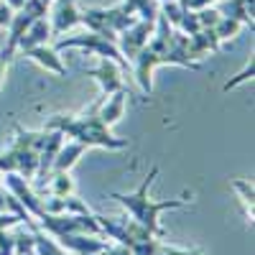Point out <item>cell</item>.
Segmentation results:
<instances>
[{"mask_svg":"<svg viewBox=\"0 0 255 255\" xmlns=\"http://www.w3.org/2000/svg\"><path fill=\"white\" fill-rule=\"evenodd\" d=\"M102 95L90 105L84 113L79 115H51L44 125V130H59L61 135H67L77 143H82L84 148H108V151H123L128 148L125 138H118L110 133V128L100 120V105H102Z\"/></svg>","mask_w":255,"mask_h":255,"instance_id":"obj_1","label":"cell"},{"mask_svg":"<svg viewBox=\"0 0 255 255\" xmlns=\"http://www.w3.org/2000/svg\"><path fill=\"white\" fill-rule=\"evenodd\" d=\"M158 176V166H153L151 171H148L145 176H143V181H140V186L135 189V191H130V194H120V191H113L110 194V199H118L123 207H125V212L130 215L138 225H143L151 235H156L158 240L161 238H166V230L161 227V212H166V209H181V207H186V204H191V194H181V197H176V199H161V202H153L151 199V184H153V179Z\"/></svg>","mask_w":255,"mask_h":255,"instance_id":"obj_2","label":"cell"},{"mask_svg":"<svg viewBox=\"0 0 255 255\" xmlns=\"http://www.w3.org/2000/svg\"><path fill=\"white\" fill-rule=\"evenodd\" d=\"M46 143V130H23L15 128V143L0 153V174H18L23 179H36L38 153Z\"/></svg>","mask_w":255,"mask_h":255,"instance_id":"obj_3","label":"cell"},{"mask_svg":"<svg viewBox=\"0 0 255 255\" xmlns=\"http://www.w3.org/2000/svg\"><path fill=\"white\" fill-rule=\"evenodd\" d=\"M97 222L102 227V235H108L110 240L125 245L133 255H156L158 248V238L151 235L143 225H138L135 220L128 217H100Z\"/></svg>","mask_w":255,"mask_h":255,"instance_id":"obj_4","label":"cell"},{"mask_svg":"<svg viewBox=\"0 0 255 255\" xmlns=\"http://www.w3.org/2000/svg\"><path fill=\"white\" fill-rule=\"evenodd\" d=\"M64 49H84V51L97 54L100 59H113L120 69H130V61L120 54L118 41H110V38H105V36H100L95 31H84V33H77V36L59 38L56 51H64Z\"/></svg>","mask_w":255,"mask_h":255,"instance_id":"obj_5","label":"cell"},{"mask_svg":"<svg viewBox=\"0 0 255 255\" xmlns=\"http://www.w3.org/2000/svg\"><path fill=\"white\" fill-rule=\"evenodd\" d=\"M153 23H156V20L138 18L135 23H130L125 31H120V36H118V49H120V54H123L128 61H133L135 54L148 44V38H151V33H153Z\"/></svg>","mask_w":255,"mask_h":255,"instance_id":"obj_6","label":"cell"},{"mask_svg":"<svg viewBox=\"0 0 255 255\" xmlns=\"http://www.w3.org/2000/svg\"><path fill=\"white\" fill-rule=\"evenodd\" d=\"M90 77H95L100 82V87H102V97H108V95H115L120 90H125V84H123V69L118 67V64L113 59H100V64L95 69H87Z\"/></svg>","mask_w":255,"mask_h":255,"instance_id":"obj_7","label":"cell"},{"mask_svg":"<svg viewBox=\"0 0 255 255\" xmlns=\"http://www.w3.org/2000/svg\"><path fill=\"white\" fill-rule=\"evenodd\" d=\"M79 23V8L74 0H54L51 8V36H64Z\"/></svg>","mask_w":255,"mask_h":255,"instance_id":"obj_8","label":"cell"},{"mask_svg":"<svg viewBox=\"0 0 255 255\" xmlns=\"http://www.w3.org/2000/svg\"><path fill=\"white\" fill-rule=\"evenodd\" d=\"M23 54H26L31 61H36L38 67H44V69H49V72H54V74H59V77H67V67L61 64L59 51H56V49H49V44H44V46H31V49H26Z\"/></svg>","mask_w":255,"mask_h":255,"instance_id":"obj_9","label":"cell"},{"mask_svg":"<svg viewBox=\"0 0 255 255\" xmlns=\"http://www.w3.org/2000/svg\"><path fill=\"white\" fill-rule=\"evenodd\" d=\"M128 97H130V92H128V90H120V92L108 95V97L102 100V105H100V120L108 125V128H113V125L123 118L125 105H128Z\"/></svg>","mask_w":255,"mask_h":255,"instance_id":"obj_10","label":"cell"},{"mask_svg":"<svg viewBox=\"0 0 255 255\" xmlns=\"http://www.w3.org/2000/svg\"><path fill=\"white\" fill-rule=\"evenodd\" d=\"M49 38H51V26L46 23V18H36L33 23L28 26V31L20 36L18 49L26 51L31 46H44V44H49Z\"/></svg>","mask_w":255,"mask_h":255,"instance_id":"obj_11","label":"cell"},{"mask_svg":"<svg viewBox=\"0 0 255 255\" xmlns=\"http://www.w3.org/2000/svg\"><path fill=\"white\" fill-rule=\"evenodd\" d=\"M87 151L82 143L77 140H69V143H61V148L54 156V163H51V171H72L74 163L79 161V156Z\"/></svg>","mask_w":255,"mask_h":255,"instance_id":"obj_12","label":"cell"},{"mask_svg":"<svg viewBox=\"0 0 255 255\" xmlns=\"http://www.w3.org/2000/svg\"><path fill=\"white\" fill-rule=\"evenodd\" d=\"M20 225V217L15 212L10 215H3L0 212V255H15V243H13V235H8V230Z\"/></svg>","mask_w":255,"mask_h":255,"instance_id":"obj_13","label":"cell"},{"mask_svg":"<svg viewBox=\"0 0 255 255\" xmlns=\"http://www.w3.org/2000/svg\"><path fill=\"white\" fill-rule=\"evenodd\" d=\"M49 181V194L51 197H69L74 194V181L69 176V171H51L46 176Z\"/></svg>","mask_w":255,"mask_h":255,"instance_id":"obj_14","label":"cell"},{"mask_svg":"<svg viewBox=\"0 0 255 255\" xmlns=\"http://www.w3.org/2000/svg\"><path fill=\"white\" fill-rule=\"evenodd\" d=\"M120 5L130 15L138 13V18H145V20H156L158 18V0H123Z\"/></svg>","mask_w":255,"mask_h":255,"instance_id":"obj_15","label":"cell"},{"mask_svg":"<svg viewBox=\"0 0 255 255\" xmlns=\"http://www.w3.org/2000/svg\"><path fill=\"white\" fill-rule=\"evenodd\" d=\"M232 189L238 191L240 204L245 207L248 222L253 225V207H255V189H253V184H250V181H245V179H232Z\"/></svg>","mask_w":255,"mask_h":255,"instance_id":"obj_16","label":"cell"},{"mask_svg":"<svg viewBox=\"0 0 255 255\" xmlns=\"http://www.w3.org/2000/svg\"><path fill=\"white\" fill-rule=\"evenodd\" d=\"M240 28H243L240 20H235V18H227V15H220V20H217L215 26H212V31H215V36H217L220 41L235 38V36L240 33Z\"/></svg>","mask_w":255,"mask_h":255,"instance_id":"obj_17","label":"cell"},{"mask_svg":"<svg viewBox=\"0 0 255 255\" xmlns=\"http://www.w3.org/2000/svg\"><path fill=\"white\" fill-rule=\"evenodd\" d=\"M253 74H255V64H253V59L245 64V69L240 72V74H235V77H232L230 82H225V92H230V90H235L238 87V84H243V82H248V79H253Z\"/></svg>","mask_w":255,"mask_h":255,"instance_id":"obj_18","label":"cell"},{"mask_svg":"<svg viewBox=\"0 0 255 255\" xmlns=\"http://www.w3.org/2000/svg\"><path fill=\"white\" fill-rule=\"evenodd\" d=\"M156 255H202L199 250H186V248H174V245H161L156 248Z\"/></svg>","mask_w":255,"mask_h":255,"instance_id":"obj_19","label":"cell"},{"mask_svg":"<svg viewBox=\"0 0 255 255\" xmlns=\"http://www.w3.org/2000/svg\"><path fill=\"white\" fill-rule=\"evenodd\" d=\"M176 3L184 10H202V8H209L212 3H217V0H176Z\"/></svg>","mask_w":255,"mask_h":255,"instance_id":"obj_20","label":"cell"},{"mask_svg":"<svg viewBox=\"0 0 255 255\" xmlns=\"http://www.w3.org/2000/svg\"><path fill=\"white\" fill-rule=\"evenodd\" d=\"M102 255H133V253L128 250L125 245L115 243V245H108V248H105V253H102Z\"/></svg>","mask_w":255,"mask_h":255,"instance_id":"obj_21","label":"cell"},{"mask_svg":"<svg viewBox=\"0 0 255 255\" xmlns=\"http://www.w3.org/2000/svg\"><path fill=\"white\" fill-rule=\"evenodd\" d=\"M10 15H13V10L8 8V3H5V0H0V26H8Z\"/></svg>","mask_w":255,"mask_h":255,"instance_id":"obj_22","label":"cell"},{"mask_svg":"<svg viewBox=\"0 0 255 255\" xmlns=\"http://www.w3.org/2000/svg\"><path fill=\"white\" fill-rule=\"evenodd\" d=\"M8 197H10V191L0 186V212H5V209H8Z\"/></svg>","mask_w":255,"mask_h":255,"instance_id":"obj_23","label":"cell"},{"mask_svg":"<svg viewBox=\"0 0 255 255\" xmlns=\"http://www.w3.org/2000/svg\"><path fill=\"white\" fill-rule=\"evenodd\" d=\"M5 3H8V8H10V10H18V8H23L26 0H5Z\"/></svg>","mask_w":255,"mask_h":255,"instance_id":"obj_24","label":"cell"},{"mask_svg":"<svg viewBox=\"0 0 255 255\" xmlns=\"http://www.w3.org/2000/svg\"><path fill=\"white\" fill-rule=\"evenodd\" d=\"M5 69H8V61L0 59V87H3V79H5Z\"/></svg>","mask_w":255,"mask_h":255,"instance_id":"obj_25","label":"cell"},{"mask_svg":"<svg viewBox=\"0 0 255 255\" xmlns=\"http://www.w3.org/2000/svg\"><path fill=\"white\" fill-rule=\"evenodd\" d=\"M18 255H38V253H36V248H31V250H23V253H18Z\"/></svg>","mask_w":255,"mask_h":255,"instance_id":"obj_26","label":"cell"},{"mask_svg":"<svg viewBox=\"0 0 255 255\" xmlns=\"http://www.w3.org/2000/svg\"><path fill=\"white\" fill-rule=\"evenodd\" d=\"M46 3H51V0H46Z\"/></svg>","mask_w":255,"mask_h":255,"instance_id":"obj_27","label":"cell"}]
</instances>
